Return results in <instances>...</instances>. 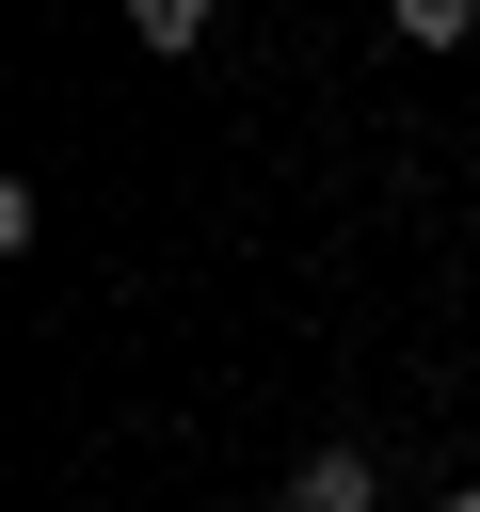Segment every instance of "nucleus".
<instances>
[{
  "mask_svg": "<svg viewBox=\"0 0 480 512\" xmlns=\"http://www.w3.org/2000/svg\"><path fill=\"white\" fill-rule=\"evenodd\" d=\"M208 16H224V0H128V32H144L160 64H192V48H208Z\"/></svg>",
  "mask_w": 480,
  "mask_h": 512,
  "instance_id": "obj_2",
  "label": "nucleus"
},
{
  "mask_svg": "<svg viewBox=\"0 0 480 512\" xmlns=\"http://www.w3.org/2000/svg\"><path fill=\"white\" fill-rule=\"evenodd\" d=\"M384 32H400V48H464V32H480V0H384Z\"/></svg>",
  "mask_w": 480,
  "mask_h": 512,
  "instance_id": "obj_3",
  "label": "nucleus"
},
{
  "mask_svg": "<svg viewBox=\"0 0 480 512\" xmlns=\"http://www.w3.org/2000/svg\"><path fill=\"white\" fill-rule=\"evenodd\" d=\"M432 512H480V480H448V496H432Z\"/></svg>",
  "mask_w": 480,
  "mask_h": 512,
  "instance_id": "obj_4",
  "label": "nucleus"
},
{
  "mask_svg": "<svg viewBox=\"0 0 480 512\" xmlns=\"http://www.w3.org/2000/svg\"><path fill=\"white\" fill-rule=\"evenodd\" d=\"M384 480H368V448H304L288 464V512H368Z\"/></svg>",
  "mask_w": 480,
  "mask_h": 512,
  "instance_id": "obj_1",
  "label": "nucleus"
}]
</instances>
